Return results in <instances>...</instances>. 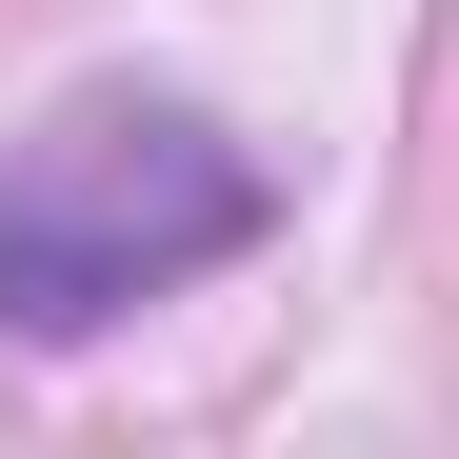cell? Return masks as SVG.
<instances>
[{"label": "cell", "instance_id": "cell-1", "mask_svg": "<svg viewBox=\"0 0 459 459\" xmlns=\"http://www.w3.org/2000/svg\"><path fill=\"white\" fill-rule=\"evenodd\" d=\"M280 240V160L220 100L160 81H81L40 140H0V340L60 359V340H120L140 299H180L220 260Z\"/></svg>", "mask_w": 459, "mask_h": 459}]
</instances>
